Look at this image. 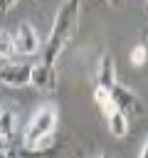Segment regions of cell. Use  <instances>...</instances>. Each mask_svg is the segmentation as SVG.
I'll return each instance as SVG.
<instances>
[{
  "label": "cell",
  "instance_id": "6da1fadb",
  "mask_svg": "<svg viewBox=\"0 0 148 158\" xmlns=\"http://www.w3.org/2000/svg\"><path fill=\"white\" fill-rule=\"evenodd\" d=\"M79 10H81L79 2L59 5L57 15H54V22H52V30H49V37L44 42V59H42V64H54L57 62V57L62 54V49L67 47V42L72 40V35L76 30Z\"/></svg>",
  "mask_w": 148,
  "mask_h": 158
},
{
  "label": "cell",
  "instance_id": "7a4b0ae2",
  "mask_svg": "<svg viewBox=\"0 0 148 158\" xmlns=\"http://www.w3.org/2000/svg\"><path fill=\"white\" fill-rule=\"evenodd\" d=\"M54 126H57V109L52 104H42L35 109V114L30 116L27 126H25V133H22V148L32 146L37 138L42 136H52L54 133Z\"/></svg>",
  "mask_w": 148,
  "mask_h": 158
},
{
  "label": "cell",
  "instance_id": "3957f363",
  "mask_svg": "<svg viewBox=\"0 0 148 158\" xmlns=\"http://www.w3.org/2000/svg\"><path fill=\"white\" fill-rule=\"evenodd\" d=\"M12 44H15V54H22V57H30L35 52H39L42 42H39V35L35 30L32 22H20L12 32Z\"/></svg>",
  "mask_w": 148,
  "mask_h": 158
},
{
  "label": "cell",
  "instance_id": "277c9868",
  "mask_svg": "<svg viewBox=\"0 0 148 158\" xmlns=\"http://www.w3.org/2000/svg\"><path fill=\"white\" fill-rule=\"evenodd\" d=\"M32 77V64H22V62H7L0 67V84L2 86H27Z\"/></svg>",
  "mask_w": 148,
  "mask_h": 158
},
{
  "label": "cell",
  "instance_id": "5b68a950",
  "mask_svg": "<svg viewBox=\"0 0 148 158\" xmlns=\"http://www.w3.org/2000/svg\"><path fill=\"white\" fill-rule=\"evenodd\" d=\"M111 99H113V106H116V111L126 114L128 118H131L133 114H141V111H143V104H141L138 94H136L133 89H128V86H121V84H116V86L111 89Z\"/></svg>",
  "mask_w": 148,
  "mask_h": 158
},
{
  "label": "cell",
  "instance_id": "8992f818",
  "mask_svg": "<svg viewBox=\"0 0 148 158\" xmlns=\"http://www.w3.org/2000/svg\"><path fill=\"white\" fill-rule=\"evenodd\" d=\"M30 84L39 91H54L57 89V69L54 64H37L32 67V77Z\"/></svg>",
  "mask_w": 148,
  "mask_h": 158
},
{
  "label": "cell",
  "instance_id": "52a82bcc",
  "mask_svg": "<svg viewBox=\"0 0 148 158\" xmlns=\"http://www.w3.org/2000/svg\"><path fill=\"white\" fill-rule=\"evenodd\" d=\"M96 81L101 89H113L118 81H116V64H113V57L111 54H101L99 59V67H96Z\"/></svg>",
  "mask_w": 148,
  "mask_h": 158
},
{
  "label": "cell",
  "instance_id": "ba28073f",
  "mask_svg": "<svg viewBox=\"0 0 148 158\" xmlns=\"http://www.w3.org/2000/svg\"><path fill=\"white\" fill-rule=\"evenodd\" d=\"M106 126H109V133L113 136V138H123L126 133H128V116L126 114H121V111H111L109 116H106Z\"/></svg>",
  "mask_w": 148,
  "mask_h": 158
},
{
  "label": "cell",
  "instance_id": "9c48e42d",
  "mask_svg": "<svg viewBox=\"0 0 148 158\" xmlns=\"http://www.w3.org/2000/svg\"><path fill=\"white\" fill-rule=\"evenodd\" d=\"M15 126H17V114L12 106H0V136L2 138H10L15 133Z\"/></svg>",
  "mask_w": 148,
  "mask_h": 158
},
{
  "label": "cell",
  "instance_id": "30bf717a",
  "mask_svg": "<svg viewBox=\"0 0 148 158\" xmlns=\"http://www.w3.org/2000/svg\"><path fill=\"white\" fill-rule=\"evenodd\" d=\"M94 101L99 104V109H101V114H104V116H109L111 111H116V106H113V99H111V91H109V89L96 86V91H94Z\"/></svg>",
  "mask_w": 148,
  "mask_h": 158
},
{
  "label": "cell",
  "instance_id": "8fae6325",
  "mask_svg": "<svg viewBox=\"0 0 148 158\" xmlns=\"http://www.w3.org/2000/svg\"><path fill=\"white\" fill-rule=\"evenodd\" d=\"M54 146H57V141H54V133H52V136H42V138H37V141H35L32 146H27L25 151L37 156V153H49V151H54Z\"/></svg>",
  "mask_w": 148,
  "mask_h": 158
},
{
  "label": "cell",
  "instance_id": "7c38bea8",
  "mask_svg": "<svg viewBox=\"0 0 148 158\" xmlns=\"http://www.w3.org/2000/svg\"><path fill=\"white\" fill-rule=\"evenodd\" d=\"M15 54V44H12V32L10 30H0V59H12Z\"/></svg>",
  "mask_w": 148,
  "mask_h": 158
},
{
  "label": "cell",
  "instance_id": "4fadbf2b",
  "mask_svg": "<svg viewBox=\"0 0 148 158\" xmlns=\"http://www.w3.org/2000/svg\"><path fill=\"white\" fill-rule=\"evenodd\" d=\"M128 59H131L133 67H143L146 59H148V49H146V44H133L131 52H128Z\"/></svg>",
  "mask_w": 148,
  "mask_h": 158
},
{
  "label": "cell",
  "instance_id": "5bb4252c",
  "mask_svg": "<svg viewBox=\"0 0 148 158\" xmlns=\"http://www.w3.org/2000/svg\"><path fill=\"white\" fill-rule=\"evenodd\" d=\"M12 7H15V0H7V2H5V0H0V12H5V10H12Z\"/></svg>",
  "mask_w": 148,
  "mask_h": 158
},
{
  "label": "cell",
  "instance_id": "9a60e30c",
  "mask_svg": "<svg viewBox=\"0 0 148 158\" xmlns=\"http://www.w3.org/2000/svg\"><path fill=\"white\" fill-rule=\"evenodd\" d=\"M138 158H148V138L143 141V146H141V153H138Z\"/></svg>",
  "mask_w": 148,
  "mask_h": 158
},
{
  "label": "cell",
  "instance_id": "2e32d148",
  "mask_svg": "<svg viewBox=\"0 0 148 158\" xmlns=\"http://www.w3.org/2000/svg\"><path fill=\"white\" fill-rule=\"evenodd\" d=\"M37 158H54V156H52V151H49V153H37Z\"/></svg>",
  "mask_w": 148,
  "mask_h": 158
},
{
  "label": "cell",
  "instance_id": "e0dca14e",
  "mask_svg": "<svg viewBox=\"0 0 148 158\" xmlns=\"http://www.w3.org/2000/svg\"><path fill=\"white\" fill-rule=\"evenodd\" d=\"M0 158H10V156H7V151H5V153H0Z\"/></svg>",
  "mask_w": 148,
  "mask_h": 158
},
{
  "label": "cell",
  "instance_id": "ac0fdd59",
  "mask_svg": "<svg viewBox=\"0 0 148 158\" xmlns=\"http://www.w3.org/2000/svg\"><path fill=\"white\" fill-rule=\"evenodd\" d=\"M96 158H106V156H96Z\"/></svg>",
  "mask_w": 148,
  "mask_h": 158
},
{
  "label": "cell",
  "instance_id": "d6986e66",
  "mask_svg": "<svg viewBox=\"0 0 148 158\" xmlns=\"http://www.w3.org/2000/svg\"><path fill=\"white\" fill-rule=\"evenodd\" d=\"M146 12H148V5H146Z\"/></svg>",
  "mask_w": 148,
  "mask_h": 158
}]
</instances>
